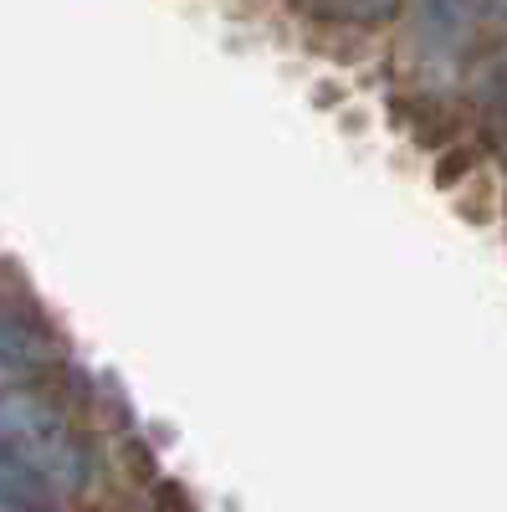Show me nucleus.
Returning a JSON list of instances; mask_svg holds the SVG:
<instances>
[{
	"instance_id": "f257e3e1",
	"label": "nucleus",
	"mask_w": 507,
	"mask_h": 512,
	"mask_svg": "<svg viewBox=\"0 0 507 512\" xmlns=\"http://www.w3.org/2000/svg\"><path fill=\"white\" fill-rule=\"evenodd\" d=\"M0 446H6L36 482L77 487L88 477V456H82L72 425L36 395H6L0 400Z\"/></svg>"
},
{
	"instance_id": "f03ea898",
	"label": "nucleus",
	"mask_w": 507,
	"mask_h": 512,
	"mask_svg": "<svg viewBox=\"0 0 507 512\" xmlns=\"http://www.w3.org/2000/svg\"><path fill=\"white\" fill-rule=\"evenodd\" d=\"M313 6L338 11V16H374V11H385L390 0H313Z\"/></svg>"
},
{
	"instance_id": "7ed1b4c3",
	"label": "nucleus",
	"mask_w": 507,
	"mask_h": 512,
	"mask_svg": "<svg viewBox=\"0 0 507 512\" xmlns=\"http://www.w3.org/2000/svg\"><path fill=\"white\" fill-rule=\"evenodd\" d=\"M0 512H21V507H16V502H6V497H0Z\"/></svg>"
}]
</instances>
